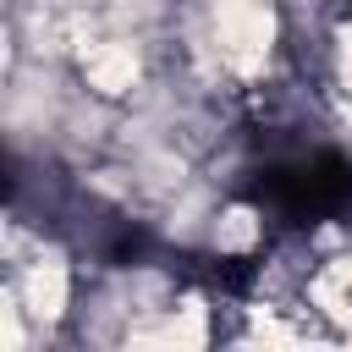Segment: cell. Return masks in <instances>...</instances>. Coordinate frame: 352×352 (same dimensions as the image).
Returning <instances> with one entry per match:
<instances>
[{
    "label": "cell",
    "mask_w": 352,
    "mask_h": 352,
    "mask_svg": "<svg viewBox=\"0 0 352 352\" xmlns=\"http://www.w3.org/2000/svg\"><path fill=\"white\" fill-rule=\"evenodd\" d=\"M253 204L292 220V226H314L330 220L352 204V160L341 154H297L280 165H264L253 176Z\"/></svg>",
    "instance_id": "cell-1"
}]
</instances>
